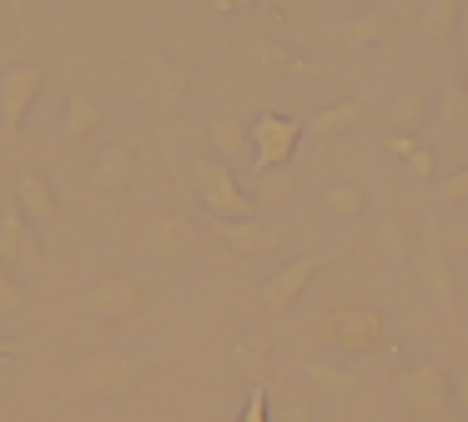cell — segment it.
Returning a JSON list of instances; mask_svg holds the SVG:
<instances>
[{"instance_id": "27", "label": "cell", "mask_w": 468, "mask_h": 422, "mask_svg": "<svg viewBox=\"0 0 468 422\" xmlns=\"http://www.w3.org/2000/svg\"><path fill=\"white\" fill-rule=\"evenodd\" d=\"M433 121V96L428 90H403L393 100V131L398 136H418V131Z\"/></svg>"}, {"instance_id": "11", "label": "cell", "mask_w": 468, "mask_h": 422, "mask_svg": "<svg viewBox=\"0 0 468 422\" xmlns=\"http://www.w3.org/2000/svg\"><path fill=\"white\" fill-rule=\"evenodd\" d=\"M41 90H46V66H36V60H21L0 76V126H5V136H21Z\"/></svg>"}, {"instance_id": "14", "label": "cell", "mask_w": 468, "mask_h": 422, "mask_svg": "<svg viewBox=\"0 0 468 422\" xmlns=\"http://www.w3.org/2000/svg\"><path fill=\"white\" fill-rule=\"evenodd\" d=\"M413 271L423 297H433V307L443 311L448 322H458V277H453V257L448 251H413Z\"/></svg>"}, {"instance_id": "40", "label": "cell", "mask_w": 468, "mask_h": 422, "mask_svg": "<svg viewBox=\"0 0 468 422\" xmlns=\"http://www.w3.org/2000/svg\"><path fill=\"white\" fill-rule=\"evenodd\" d=\"M463 311H468V287H463Z\"/></svg>"}, {"instance_id": "31", "label": "cell", "mask_w": 468, "mask_h": 422, "mask_svg": "<svg viewBox=\"0 0 468 422\" xmlns=\"http://www.w3.org/2000/svg\"><path fill=\"white\" fill-rule=\"evenodd\" d=\"M237 422H272V392L262 387V382H252V392H247V407Z\"/></svg>"}, {"instance_id": "6", "label": "cell", "mask_w": 468, "mask_h": 422, "mask_svg": "<svg viewBox=\"0 0 468 422\" xmlns=\"http://www.w3.org/2000/svg\"><path fill=\"white\" fill-rule=\"evenodd\" d=\"M192 191H197V201H202V206L212 211L217 221L257 216V206H252V196H247L242 176H237L227 161H217V156H202V161L192 166Z\"/></svg>"}, {"instance_id": "1", "label": "cell", "mask_w": 468, "mask_h": 422, "mask_svg": "<svg viewBox=\"0 0 468 422\" xmlns=\"http://www.w3.org/2000/svg\"><path fill=\"white\" fill-rule=\"evenodd\" d=\"M317 342H323L333 357H373L388 342V311L378 301L347 297L317 317Z\"/></svg>"}, {"instance_id": "39", "label": "cell", "mask_w": 468, "mask_h": 422, "mask_svg": "<svg viewBox=\"0 0 468 422\" xmlns=\"http://www.w3.org/2000/svg\"><path fill=\"white\" fill-rule=\"evenodd\" d=\"M5 5L16 10V20H26V0H5Z\"/></svg>"}, {"instance_id": "16", "label": "cell", "mask_w": 468, "mask_h": 422, "mask_svg": "<svg viewBox=\"0 0 468 422\" xmlns=\"http://www.w3.org/2000/svg\"><path fill=\"white\" fill-rule=\"evenodd\" d=\"M132 176H136V156H132V146H106L101 156L91 161V171H86V186L91 191H126L132 186Z\"/></svg>"}, {"instance_id": "32", "label": "cell", "mask_w": 468, "mask_h": 422, "mask_svg": "<svg viewBox=\"0 0 468 422\" xmlns=\"http://www.w3.org/2000/svg\"><path fill=\"white\" fill-rule=\"evenodd\" d=\"M433 191H438V201H443V206H468V166L453 171V176H443Z\"/></svg>"}, {"instance_id": "12", "label": "cell", "mask_w": 468, "mask_h": 422, "mask_svg": "<svg viewBox=\"0 0 468 422\" xmlns=\"http://www.w3.org/2000/svg\"><path fill=\"white\" fill-rule=\"evenodd\" d=\"M323 261H327V257H317V251H307V257H292L287 267H277L272 277L257 287V301H262L267 311H277V317H282V311H292L297 301H303V291L317 281Z\"/></svg>"}, {"instance_id": "34", "label": "cell", "mask_w": 468, "mask_h": 422, "mask_svg": "<svg viewBox=\"0 0 468 422\" xmlns=\"http://www.w3.org/2000/svg\"><path fill=\"white\" fill-rule=\"evenodd\" d=\"M443 251L448 257H468V221H458V227L443 231Z\"/></svg>"}, {"instance_id": "38", "label": "cell", "mask_w": 468, "mask_h": 422, "mask_svg": "<svg viewBox=\"0 0 468 422\" xmlns=\"http://www.w3.org/2000/svg\"><path fill=\"white\" fill-rule=\"evenodd\" d=\"M11 357H21V347H16V342H5V337H0V362H11Z\"/></svg>"}, {"instance_id": "21", "label": "cell", "mask_w": 468, "mask_h": 422, "mask_svg": "<svg viewBox=\"0 0 468 422\" xmlns=\"http://www.w3.org/2000/svg\"><path fill=\"white\" fill-rule=\"evenodd\" d=\"M388 26H393L388 10H363V16H353V20H337L333 40H337V46H347V50H363V46H378V40L388 36Z\"/></svg>"}, {"instance_id": "10", "label": "cell", "mask_w": 468, "mask_h": 422, "mask_svg": "<svg viewBox=\"0 0 468 422\" xmlns=\"http://www.w3.org/2000/svg\"><path fill=\"white\" fill-rule=\"evenodd\" d=\"M237 60H242L252 76H262V80H303V76H317L313 60L297 56L292 46H282V40H272V36L237 40Z\"/></svg>"}, {"instance_id": "41", "label": "cell", "mask_w": 468, "mask_h": 422, "mask_svg": "<svg viewBox=\"0 0 468 422\" xmlns=\"http://www.w3.org/2000/svg\"><path fill=\"white\" fill-rule=\"evenodd\" d=\"M463 90H468V76H463Z\"/></svg>"}, {"instance_id": "37", "label": "cell", "mask_w": 468, "mask_h": 422, "mask_svg": "<svg viewBox=\"0 0 468 422\" xmlns=\"http://www.w3.org/2000/svg\"><path fill=\"white\" fill-rule=\"evenodd\" d=\"M252 5H257V0H217L212 10H217V16H242V10H252Z\"/></svg>"}, {"instance_id": "3", "label": "cell", "mask_w": 468, "mask_h": 422, "mask_svg": "<svg viewBox=\"0 0 468 422\" xmlns=\"http://www.w3.org/2000/svg\"><path fill=\"white\" fill-rule=\"evenodd\" d=\"M398 407L413 422H448L458 412L453 372L438 367V362H408L398 372Z\"/></svg>"}, {"instance_id": "13", "label": "cell", "mask_w": 468, "mask_h": 422, "mask_svg": "<svg viewBox=\"0 0 468 422\" xmlns=\"http://www.w3.org/2000/svg\"><path fill=\"white\" fill-rule=\"evenodd\" d=\"M0 267H5V271H11V267L41 271L46 267V251H41V241H36V231H31V221H26L21 206L0 211Z\"/></svg>"}, {"instance_id": "20", "label": "cell", "mask_w": 468, "mask_h": 422, "mask_svg": "<svg viewBox=\"0 0 468 422\" xmlns=\"http://www.w3.org/2000/svg\"><path fill=\"white\" fill-rule=\"evenodd\" d=\"M247 196H252V206H292V196H297V171H292V166L252 171V181H247Z\"/></svg>"}, {"instance_id": "7", "label": "cell", "mask_w": 468, "mask_h": 422, "mask_svg": "<svg viewBox=\"0 0 468 422\" xmlns=\"http://www.w3.org/2000/svg\"><path fill=\"white\" fill-rule=\"evenodd\" d=\"M86 317L106 322V327H126V322H136L146 311V287L136 277H122V271H112V277L91 281L81 297Z\"/></svg>"}, {"instance_id": "19", "label": "cell", "mask_w": 468, "mask_h": 422, "mask_svg": "<svg viewBox=\"0 0 468 422\" xmlns=\"http://www.w3.org/2000/svg\"><path fill=\"white\" fill-rule=\"evenodd\" d=\"M367 116V100H337V106L317 111L313 121H303V141H333L343 131H353Z\"/></svg>"}, {"instance_id": "18", "label": "cell", "mask_w": 468, "mask_h": 422, "mask_svg": "<svg viewBox=\"0 0 468 422\" xmlns=\"http://www.w3.org/2000/svg\"><path fill=\"white\" fill-rule=\"evenodd\" d=\"M101 121H106V111L86 86H76L71 96H66V111H61V136L66 141H86L91 131H101Z\"/></svg>"}, {"instance_id": "36", "label": "cell", "mask_w": 468, "mask_h": 422, "mask_svg": "<svg viewBox=\"0 0 468 422\" xmlns=\"http://www.w3.org/2000/svg\"><path fill=\"white\" fill-rule=\"evenodd\" d=\"M413 146H418V136H398V131H393V136H388V151H393L398 161H403V156H408V151H413Z\"/></svg>"}, {"instance_id": "33", "label": "cell", "mask_w": 468, "mask_h": 422, "mask_svg": "<svg viewBox=\"0 0 468 422\" xmlns=\"http://www.w3.org/2000/svg\"><path fill=\"white\" fill-rule=\"evenodd\" d=\"M272 422H313V407H307V397H282L272 407Z\"/></svg>"}, {"instance_id": "24", "label": "cell", "mask_w": 468, "mask_h": 422, "mask_svg": "<svg viewBox=\"0 0 468 422\" xmlns=\"http://www.w3.org/2000/svg\"><path fill=\"white\" fill-rule=\"evenodd\" d=\"M207 141H212V151H217V161H242V156H252V141H247V126L237 116H212L207 121Z\"/></svg>"}, {"instance_id": "17", "label": "cell", "mask_w": 468, "mask_h": 422, "mask_svg": "<svg viewBox=\"0 0 468 422\" xmlns=\"http://www.w3.org/2000/svg\"><path fill=\"white\" fill-rule=\"evenodd\" d=\"M373 251L383 261H393V267H408V261H413V227H408L403 211H388L373 227Z\"/></svg>"}, {"instance_id": "26", "label": "cell", "mask_w": 468, "mask_h": 422, "mask_svg": "<svg viewBox=\"0 0 468 422\" xmlns=\"http://www.w3.org/2000/svg\"><path fill=\"white\" fill-rule=\"evenodd\" d=\"M433 121L448 131V136H463L468 131V90H463V80H448V86L433 96Z\"/></svg>"}, {"instance_id": "30", "label": "cell", "mask_w": 468, "mask_h": 422, "mask_svg": "<svg viewBox=\"0 0 468 422\" xmlns=\"http://www.w3.org/2000/svg\"><path fill=\"white\" fill-rule=\"evenodd\" d=\"M21 311H26V291H21V281H16L11 271L0 267V322L21 317Z\"/></svg>"}, {"instance_id": "4", "label": "cell", "mask_w": 468, "mask_h": 422, "mask_svg": "<svg viewBox=\"0 0 468 422\" xmlns=\"http://www.w3.org/2000/svg\"><path fill=\"white\" fill-rule=\"evenodd\" d=\"M146 382V362L126 347H101L71 372V392L81 397H132Z\"/></svg>"}, {"instance_id": "8", "label": "cell", "mask_w": 468, "mask_h": 422, "mask_svg": "<svg viewBox=\"0 0 468 422\" xmlns=\"http://www.w3.org/2000/svg\"><path fill=\"white\" fill-rule=\"evenodd\" d=\"M247 141H252V171L292 166L297 146H303V121L282 116V111H262V116L247 126Z\"/></svg>"}, {"instance_id": "35", "label": "cell", "mask_w": 468, "mask_h": 422, "mask_svg": "<svg viewBox=\"0 0 468 422\" xmlns=\"http://www.w3.org/2000/svg\"><path fill=\"white\" fill-rule=\"evenodd\" d=\"M453 397H458V407L468 412V362H463V367L453 372Z\"/></svg>"}, {"instance_id": "29", "label": "cell", "mask_w": 468, "mask_h": 422, "mask_svg": "<svg viewBox=\"0 0 468 422\" xmlns=\"http://www.w3.org/2000/svg\"><path fill=\"white\" fill-rule=\"evenodd\" d=\"M403 166H408V176H413V181H438V151L428 146V141H418V146L403 156Z\"/></svg>"}, {"instance_id": "23", "label": "cell", "mask_w": 468, "mask_h": 422, "mask_svg": "<svg viewBox=\"0 0 468 422\" xmlns=\"http://www.w3.org/2000/svg\"><path fill=\"white\" fill-rule=\"evenodd\" d=\"M16 206L26 211V221H51V216H56V191H51V181H46L41 171L26 166L21 181H16Z\"/></svg>"}, {"instance_id": "28", "label": "cell", "mask_w": 468, "mask_h": 422, "mask_svg": "<svg viewBox=\"0 0 468 422\" xmlns=\"http://www.w3.org/2000/svg\"><path fill=\"white\" fill-rule=\"evenodd\" d=\"M303 377L313 382V387H323V392H353L357 387V377L347 367H333V362H323V357H307L303 362Z\"/></svg>"}, {"instance_id": "25", "label": "cell", "mask_w": 468, "mask_h": 422, "mask_svg": "<svg viewBox=\"0 0 468 422\" xmlns=\"http://www.w3.org/2000/svg\"><path fill=\"white\" fill-rule=\"evenodd\" d=\"M323 206L333 221H363L367 216V186L363 181H333L323 191Z\"/></svg>"}, {"instance_id": "22", "label": "cell", "mask_w": 468, "mask_h": 422, "mask_svg": "<svg viewBox=\"0 0 468 422\" xmlns=\"http://www.w3.org/2000/svg\"><path fill=\"white\" fill-rule=\"evenodd\" d=\"M458 20H463V0H428L423 16H418V30H423L428 46L443 50L458 36Z\"/></svg>"}, {"instance_id": "9", "label": "cell", "mask_w": 468, "mask_h": 422, "mask_svg": "<svg viewBox=\"0 0 468 422\" xmlns=\"http://www.w3.org/2000/svg\"><path fill=\"white\" fill-rule=\"evenodd\" d=\"M212 237L222 241L232 257L242 261H272L287 251V227H277V221L267 216H242V221H217Z\"/></svg>"}, {"instance_id": "5", "label": "cell", "mask_w": 468, "mask_h": 422, "mask_svg": "<svg viewBox=\"0 0 468 422\" xmlns=\"http://www.w3.org/2000/svg\"><path fill=\"white\" fill-rule=\"evenodd\" d=\"M142 251L166 271L192 267L207 251V231L197 227L192 216H182V211H156V216L142 221Z\"/></svg>"}, {"instance_id": "2", "label": "cell", "mask_w": 468, "mask_h": 422, "mask_svg": "<svg viewBox=\"0 0 468 422\" xmlns=\"http://www.w3.org/2000/svg\"><path fill=\"white\" fill-rule=\"evenodd\" d=\"M132 96H136V106H142L146 116L172 121L176 111L192 100V76H186L182 60L162 56V50H146V56L136 60V70H132Z\"/></svg>"}, {"instance_id": "15", "label": "cell", "mask_w": 468, "mask_h": 422, "mask_svg": "<svg viewBox=\"0 0 468 422\" xmlns=\"http://www.w3.org/2000/svg\"><path fill=\"white\" fill-rule=\"evenodd\" d=\"M227 367L247 382H262L272 372V337H262V332H237L232 347H227Z\"/></svg>"}]
</instances>
